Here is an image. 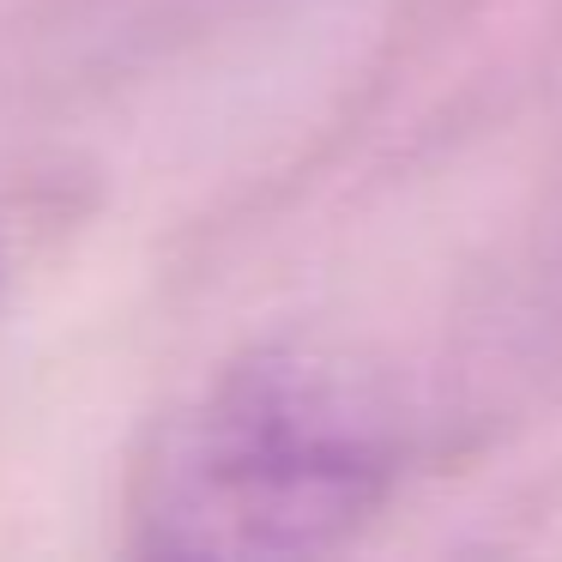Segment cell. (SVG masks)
<instances>
[{"label":"cell","mask_w":562,"mask_h":562,"mask_svg":"<svg viewBox=\"0 0 562 562\" xmlns=\"http://www.w3.org/2000/svg\"><path fill=\"white\" fill-rule=\"evenodd\" d=\"M400 477L405 436L375 387L327 357L272 345L158 424L127 520L139 557H321L351 544Z\"/></svg>","instance_id":"obj_1"}]
</instances>
